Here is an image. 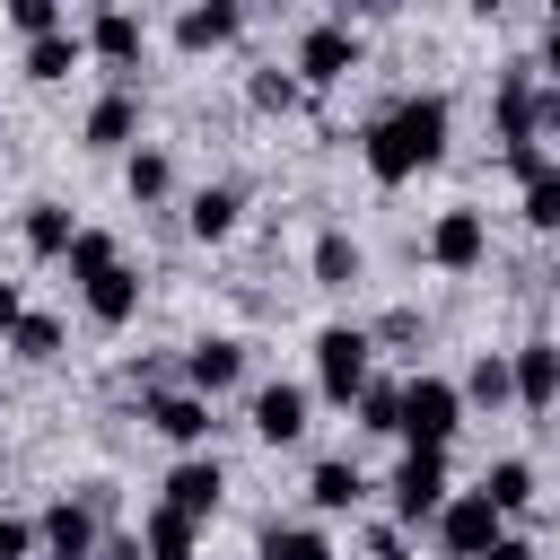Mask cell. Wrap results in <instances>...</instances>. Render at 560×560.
<instances>
[{"instance_id":"836d02e7","label":"cell","mask_w":560,"mask_h":560,"mask_svg":"<svg viewBox=\"0 0 560 560\" xmlns=\"http://www.w3.org/2000/svg\"><path fill=\"white\" fill-rule=\"evenodd\" d=\"M0 560H35V516H9L0 508Z\"/></svg>"},{"instance_id":"4dcf8cb0","label":"cell","mask_w":560,"mask_h":560,"mask_svg":"<svg viewBox=\"0 0 560 560\" xmlns=\"http://www.w3.org/2000/svg\"><path fill=\"white\" fill-rule=\"evenodd\" d=\"M245 96H254L262 114H289V105H298V70H280V61H271V70H254V88H245Z\"/></svg>"},{"instance_id":"277c9868","label":"cell","mask_w":560,"mask_h":560,"mask_svg":"<svg viewBox=\"0 0 560 560\" xmlns=\"http://www.w3.org/2000/svg\"><path fill=\"white\" fill-rule=\"evenodd\" d=\"M368 359H376V341H368L359 324H324V332H315V385H324L332 402H359V394H368Z\"/></svg>"},{"instance_id":"ffe728a7","label":"cell","mask_w":560,"mask_h":560,"mask_svg":"<svg viewBox=\"0 0 560 560\" xmlns=\"http://www.w3.org/2000/svg\"><path fill=\"white\" fill-rule=\"evenodd\" d=\"M306 262H315V289H350V280L368 271V254H359V236H341V228H324Z\"/></svg>"},{"instance_id":"9a60e30c","label":"cell","mask_w":560,"mask_h":560,"mask_svg":"<svg viewBox=\"0 0 560 560\" xmlns=\"http://www.w3.org/2000/svg\"><path fill=\"white\" fill-rule=\"evenodd\" d=\"M236 26H245L236 0H192V9L175 18V44H184V52H219V44H236Z\"/></svg>"},{"instance_id":"1f68e13d","label":"cell","mask_w":560,"mask_h":560,"mask_svg":"<svg viewBox=\"0 0 560 560\" xmlns=\"http://www.w3.org/2000/svg\"><path fill=\"white\" fill-rule=\"evenodd\" d=\"M525 228H542V236H551V228H560V166H551V175H534V184H525Z\"/></svg>"},{"instance_id":"8fae6325","label":"cell","mask_w":560,"mask_h":560,"mask_svg":"<svg viewBox=\"0 0 560 560\" xmlns=\"http://www.w3.org/2000/svg\"><path fill=\"white\" fill-rule=\"evenodd\" d=\"M140 420H149L158 438H175V446H201V438H210V402L184 394V385H158V394L140 402Z\"/></svg>"},{"instance_id":"4316f807","label":"cell","mask_w":560,"mask_h":560,"mask_svg":"<svg viewBox=\"0 0 560 560\" xmlns=\"http://www.w3.org/2000/svg\"><path fill=\"white\" fill-rule=\"evenodd\" d=\"M254 560H332V542H324L315 525H262Z\"/></svg>"},{"instance_id":"74e56055","label":"cell","mask_w":560,"mask_h":560,"mask_svg":"<svg viewBox=\"0 0 560 560\" xmlns=\"http://www.w3.org/2000/svg\"><path fill=\"white\" fill-rule=\"evenodd\" d=\"M96 560H149V551H140V534H105V542H96Z\"/></svg>"},{"instance_id":"6da1fadb","label":"cell","mask_w":560,"mask_h":560,"mask_svg":"<svg viewBox=\"0 0 560 560\" xmlns=\"http://www.w3.org/2000/svg\"><path fill=\"white\" fill-rule=\"evenodd\" d=\"M446 131H455V105H446L438 88H411L394 114H376V122H368L359 158H368V175H376V184H411L420 166H438V158H446Z\"/></svg>"},{"instance_id":"7a4b0ae2","label":"cell","mask_w":560,"mask_h":560,"mask_svg":"<svg viewBox=\"0 0 560 560\" xmlns=\"http://www.w3.org/2000/svg\"><path fill=\"white\" fill-rule=\"evenodd\" d=\"M464 429V394H455V376H411L402 385V420H394V438H411L420 455H446V438Z\"/></svg>"},{"instance_id":"44dd1931","label":"cell","mask_w":560,"mask_h":560,"mask_svg":"<svg viewBox=\"0 0 560 560\" xmlns=\"http://www.w3.org/2000/svg\"><path fill=\"white\" fill-rule=\"evenodd\" d=\"M306 499H315V508H324V516H350V508H359V499H368V472H359V464H341V455H332V464H315V481H306Z\"/></svg>"},{"instance_id":"30bf717a","label":"cell","mask_w":560,"mask_h":560,"mask_svg":"<svg viewBox=\"0 0 560 560\" xmlns=\"http://www.w3.org/2000/svg\"><path fill=\"white\" fill-rule=\"evenodd\" d=\"M96 542H105V534H96V516H88L79 499H52V508L35 516V551H44V560H96Z\"/></svg>"},{"instance_id":"4fadbf2b","label":"cell","mask_w":560,"mask_h":560,"mask_svg":"<svg viewBox=\"0 0 560 560\" xmlns=\"http://www.w3.org/2000/svg\"><path fill=\"white\" fill-rule=\"evenodd\" d=\"M508 376H516V402H525V411H551V402H560V341L508 350Z\"/></svg>"},{"instance_id":"e0dca14e","label":"cell","mask_w":560,"mask_h":560,"mask_svg":"<svg viewBox=\"0 0 560 560\" xmlns=\"http://www.w3.org/2000/svg\"><path fill=\"white\" fill-rule=\"evenodd\" d=\"M236 219H245V192H236V184H201V192L184 201V228H192L201 245H219V236H236Z\"/></svg>"},{"instance_id":"7402d4cb","label":"cell","mask_w":560,"mask_h":560,"mask_svg":"<svg viewBox=\"0 0 560 560\" xmlns=\"http://www.w3.org/2000/svg\"><path fill=\"white\" fill-rule=\"evenodd\" d=\"M192 542H201L192 516H175V508H149V516H140V551H149V560H192Z\"/></svg>"},{"instance_id":"9c48e42d","label":"cell","mask_w":560,"mask_h":560,"mask_svg":"<svg viewBox=\"0 0 560 560\" xmlns=\"http://www.w3.org/2000/svg\"><path fill=\"white\" fill-rule=\"evenodd\" d=\"M438 508H446V455H420V446H411V455L394 464V516L420 525V516H438Z\"/></svg>"},{"instance_id":"d6986e66","label":"cell","mask_w":560,"mask_h":560,"mask_svg":"<svg viewBox=\"0 0 560 560\" xmlns=\"http://www.w3.org/2000/svg\"><path fill=\"white\" fill-rule=\"evenodd\" d=\"M18 236H26V254H44V262H61V254H70V236H79V219H70L61 201H26V219H18Z\"/></svg>"},{"instance_id":"cb8c5ba5","label":"cell","mask_w":560,"mask_h":560,"mask_svg":"<svg viewBox=\"0 0 560 560\" xmlns=\"http://www.w3.org/2000/svg\"><path fill=\"white\" fill-rule=\"evenodd\" d=\"M455 394H464V402H490V411H499V402H516V376H508V350H481V359L464 368V385H455Z\"/></svg>"},{"instance_id":"484cf974","label":"cell","mask_w":560,"mask_h":560,"mask_svg":"<svg viewBox=\"0 0 560 560\" xmlns=\"http://www.w3.org/2000/svg\"><path fill=\"white\" fill-rule=\"evenodd\" d=\"M61 262H70V280H79V289H88V280H105V271H114V262H122V245H114V236H105V228H79V236H70V254H61Z\"/></svg>"},{"instance_id":"8992f818","label":"cell","mask_w":560,"mask_h":560,"mask_svg":"<svg viewBox=\"0 0 560 560\" xmlns=\"http://www.w3.org/2000/svg\"><path fill=\"white\" fill-rule=\"evenodd\" d=\"M429 262H438V271H481V262H490V219H481L472 201L438 210V219H429Z\"/></svg>"},{"instance_id":"f1b7e54d","label":"cell","mask_w":560,"mask_h":560,"mask_svg":"<svg viewBox=\"0 0 560 560\" xmlns=\"http://www.w3.org/2000/svg\"><path fill=\"white\" fill-rule=\"evenodd\" d=\"M9 350H18V359H35V368H44V359H61V324H52V315H18Z\"/></svg>"},{"instance_id":"52a82bcc","label":"cell","mask_w":560,"mask_h":560,"mask_svg":"<svg viewBox=\"0 0 560 560\" xmlns=\"http://www.w3.org/2000/svg\"><path fill=\"white\" fill-rule=\"evenodd\" d=\"M236 376H245V341H236V332H201V341L184 350V394L210 402V394H228Z\"/></svg>"},{"instance_id":"d6a6232c","label":"cell","mask_w":560,"mask_h":560,"mask_svg":"<svg viewBox=\"0 0 560 560\" xmlns=\"http://www.w3.org/2000/svg\"><path fill=\"white\" fill-rule=\"evenodd\" d=\"M9 26L35 44V35H61V9H52V0H9Z\"/></svg>"},{"instance_id":"5b68a950","label":"cell","mask_w":560,"mask_h":560,"mask_svg":"<svg viewBox=\"0 0 560 560\" xmlns=\"http://www.w3.org/2000/svg\"><path fill=\"white\" fill-rule=\"evenodd\" d=\"M429 525H438V551H446V560H481V551L499 542V508H490L481 490H446V508H438Z\"/></svg>"},{"instance_id":"f35d334b","label":"cell","mask_w":560,"mask_h":560,"mask_svg":"<svg viewBox=\"0 0 560 560\" xmlns=\"http://www.w3.org/2000/svg\"><path fill=\"white\" fill-rule=\"evenodd\" d=\"M368 551H376V560H402V534H394V525H376V534H368Z\"/></svg>"},{"instance_id":"d4e9b609","label":"cell","mask_w":560,"mask_h":560,"mask_svg":"<svg viewBox=\"0 0 560 560\" xmlns=\"http://www.w3.org/2000/svg\"><path fill=\"white\" fill-rule=\"evenodd\" d=\"M481 499H490L499 516H516V508H534V464H516V455H499V464L481 472Z\"/></svg>"},{"instance_id":"60d3db41","label":"cell","mask_w":560,"mask_h":560,"mask_svg":"<svg viewBox=\"0 0 560 560\" xmlns=\"http://www.w3.org/2000/svg\"><path fill=\"white\" fill-rule=\"evenodd\" d=\"M481 560H534V551H525V542H508V534H499V542H490V551H481Z\"/></svg>"},{"instance_id":"f546056e","label":"cell","mask_w":560,"mask_h":560,"mask_svg":"<svg viewBox=\"0 0 560 560\" xmlns=\"http://www.w3.org/2000/svg\"><path fill=\"white\" fill-rule=\"evenodd\" d=\"M394 420H402V385H376V376H368V394H359V429L394 438Z\"/></svg>"},{"instance_id":"e575fe53","label":"cell","mask_w":560,"mask_h":560,"mask_svg":"<svg viewBox=\"0 0 560 560\" xmlns=\"http://www.w3.org/2000/svg\"><path fill=\"white\" fill-rule=\"evenodd\" d=\"M420 332H429V324H420V315H411V306H394V315H385V324H376V332H368V341H420Z\"/></svg>"},{"instance_id":"8d00e7d4","label":"cell","mask_w":560,"mask_h":560,"mask_svg":"<svg viewBox=\"0 0 560 560\" xmlns=\"http://www.w3.org/2000/svg\"><path fill=\"white\" fill-rule=\"evenodd\" d=\"M18 315H26V289H18V280H0V341L18 332Z\"/></svg>"},{"instance_id":"5bb4252c","label":"cell","mask_w":560,"mask_h":560,"mask_svg":"<svg viewBox=\"0 0 560 560\" xmlns=\"http://www.w3.org/2000/svg\"><path fill=\"white\" fill-rule=\"evenodd\" d=\"M79 44H88L96 61H114V70H131V61H140V44H149V26H140L131 9H96V18L79 26Z\"/></svg>"},{"instance_id":"ba28073f","label":"cell","mask_w":560,"mask_h":560,"mask_svg":"<svg viewBox=\"0 0 560 560\" xmlns=\"http://www.w3.org/2000/svg\"><path fill=\"white\" fill-rule=\"evenodd\" d=\"M219 499H228V472H219V455H184L175 472H166V499L158 508H175V516H219Z\"/></svg>"},{"instance_id":"603a6c76","label":"cell","mask_w":560,"mask_h":560,"mask_svg":"<svg viewBox=\"0 0 560 560\" xmlns=\"http://www.w3.org/2000/svg\"><path fill=\"white\" fill-rule=\"evenodd\" d=\"M79 52H88V44H79V26L35 35V44H26V79H44V88H52V79H70V70H79Z\"/></svg>"},{"instance_id":"d590c367","label":"cell","mask_w":560,"mask_h":560,"mask_svg":"<svg viewBox=\"0 0 560 560\" xmlns=\"http://www.w3.org/2000/svg\"><path fill=\"white\" fill-rule=\"evenodd\" d=\"M542 131H560V79L534 88V140H542Z\"/></svg>"},{"instance_id":"ac0fdd59","label":"cell","mask_w":560,"mask_h":560,"mask_svg":"<svg viewBox=\"0 0 560 560\" xmlns=\"http://www.w3.org/2000/svg\"><path fill=\"white\" fill-rule=\"evenodd\" d=\"M79 298H88V315H96L105 332H122V324L140 315V271H131V262H114V271H105V280H88Z\"/></svg>"},{"instance_id":"ab89813d","label":"cell","mask_w":560,"mask_h":560,"mask_svg":"<svg viewBox=\"0 0 560 560\" xmlns=\"http://www.w3.org/2000/svg\"><path fill=\"white\" fill-rule=\"evenodd\" d=\"M542 70H560V9L542 18Z\"/></svg>"},{"instance_id":"2e32d148","label":"cell","mask_w":560,"mask_h":560,"mask_svg":"<svg viewBox=\"0 0 560 560\" xmlns=\"http://www.w3.org/2000/svg\"><path fill=\"white\" fill-rule=\"evenodd\" d=\"M122 140H140V88H105L88 105V149H122Z\"/></svg>"},{"instance_id":"7c38bea8","label":"cell","mask_w":560,"mask_h":560,"mask_svg":"<svg viewBox=\"0 0 560 560\" xmlns=\"http://www.w3.org/2000/svg\"><path fill=\"white\" fill-rule=\"evenodd\" d=\"M254 438L262 446H298L306 438V385H254Z\"/></svg>"},{"instance_id":"3957f363","label":"cell","mask_w":560,"mask_h":560,"mask_svg":"<svg viewBox=\"0 0 560 560\" xmlns=\"http://www.w3.org/2000/svg\"><path fill=\"white\" fill-rule=\"evenodd\" d=\"M289 70H298V88H306V79H315V88L350 79V70H359V26H350V18H315V26H298Z\"/></svg>"},{"instance_id":"83f0119b","label":"cell","mask_w":560,"mask_h":560,"mask_svg":"<svg viewBox=\"0 0 560 560\" xmlns=\"http://www.w3.org/2000/svg\"><path fill=\"white\" fill-rule=\"evenodd\" d=\"M122 184H131V201H166V192H175V158H166V149H131Z\"/></svg>"}]
</instances>
